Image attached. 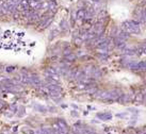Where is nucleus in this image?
<instances>
[{"label": "nucleus", "mask_w": 146, "mask_h": 134, "mask_svg": "<svg viewBox=\"0 0 146 134\" xmlns=\"http://www.w3.org/2000/svg\"><path fill=\"white\" fill-rule=\"evenodd\" d=\"M98 117H101V118H103V119H110L111 115L110 114H99Z\"/></svg>", "instance_id": "obj_1"}]
</instances>
